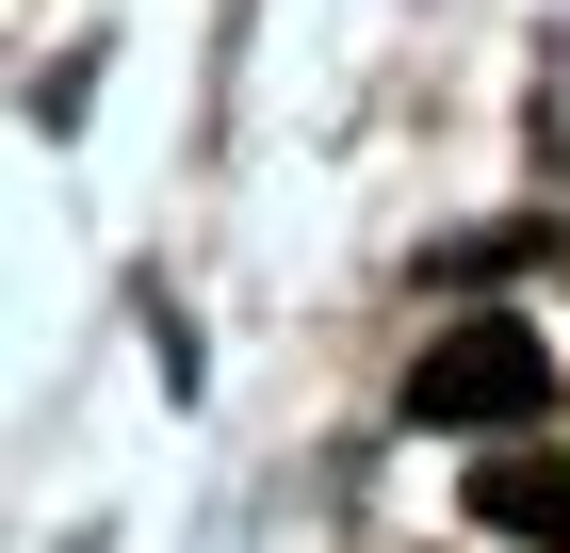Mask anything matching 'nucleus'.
Returning a JSON list of instances; mask_svg holds the SVG:
<instances>
[{
	"mask_svg": "<svg viewBox=\"0 0 570 553\" xmlns=\"http://www.w3.org/2000/svg\"><path fill=\"white\" fill-rule=\"evenodd\" d=\"M407 407H424V424H538V407H554V342L522 326V309H456V326L424 342V358H407Z\"/></svg>",
	"mask_w": 570,
	"mask_h": 553,
	"instance_id": "obj_1",
	"label": "nucleus"
},
{
	"mask_svg": "<svg viewBox=\"0 0 570 553\" xmlns=\"http://www.w3.org/2000/svg\"><path fill=\"white\" fill-rule=\"evenodd\" d=\"M473 521H489V537H570V456H554V440L473 456Z\"/></svg>",
	"mask_w": 570,
	"mask_h": 553,
	"instance_id": "obj_2",
	"label": "nucleus"
}]
</instances>
